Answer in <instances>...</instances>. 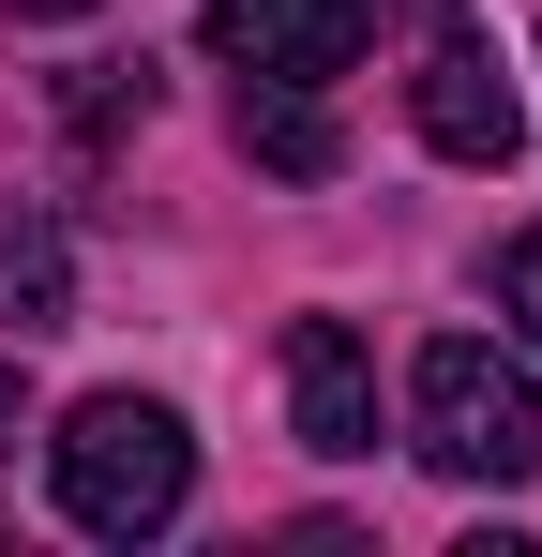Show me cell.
Here are the masks:
<instances>
[{
  "label": "cell",
  "instance_id": "cell-8",
  "mask_svg": "<svg viewBox=\"0 0 542 557\" xmlns=\"http://www.w3.org/2000/svg\"><path fill=\"white\" fill-rule=\"evenodd\" d=\"M61 121H76V136H121V121H151V61H90L76 91H61Z\"/></svg>",
  "mask_w": 542,
  "mask_h": 557
},
{
  "label": "cell",
  "instance_id": "cell-7",
  "mask_svg": "<svg viewBox=\"0 0 542 557\" xmlns=\"http://www.w3.org/2000/svg\"><path fill=\"white\" fill-rule=\"evenodd\" d=\"M242 151H257V166H286V182H332V106L242 76Z\"/></svg>",
  "mask_w": 542,
  "mask_h": 557
},
{
  "label": "cell",
  "instance_id": "cell-11",
  "mask_svg": "<svg viewBox=\"0 0 542 557\" xmlns=\"http://www.w3.org/2000/svg\"><path fill=\"white\" fill-rule=\"evenodd\" d=\"M0 15H30V30H61V15H90V0H0Z\"/></svg>",
  "mask_w": 542,
  "mask_h": 557
},
{
  "label": "cell",
  "instance_id": "cell-3",
  "mask_svg": "<svg viewBox=\"0 0 542 557\" xmlns=\"http://www.w3.org/2000/svg\"><path fill=\"white\" fill-rule=\"evenodd\" d=\"M407 121H422V151H438V166H513V151H528V91L497 76V46H482V30H438V46H422Z\"/></svg>",
  "mask_w": 542,
  "mask_h": 557
},
{
  "label": "cell",
  "instance_id": "cell-10",
  "mask_svg": "<svg viewBox=\"0 0 542 557\" xmlns=\"http://www.w3.org/2000/svg\"><path fill=\"white\" fill-rule=\"evenodd\" d=\"M15 422H30V392H15V347H0V453H15Z\"/></svg>",
  "mask_w": 542,
  "mask_h": 557
},
{
  "label": "cell",
  "instance_id": "cell-6",
  "mask_svg": "<svg viewBox=\"0 0 542 557\" xmlns=\"http://www.w3.org/2000/svg\"><path fill=\"white\" fill-rule=\"evenodd\" d=\"M76 317V242L30 211V196H0V332L30 347V332H61Z\"/></svg>",
  "mask_w": 542,
  "mask_h": 557
},
{
  "label": "cell",
  "instance_id": "cell-2",
  "mask_svg": "<svg viewBox=\"0 0 542 557\" xmlns=\"http://www.w3.org/2000/svg\"><path fill=\"white\" fill-rule=\"evenodd\" d=\"M407 437H422V467H452V482H542V376L497 362L482 332H438V347L407 362Z\"/></svg>",
  "mask_w": 542,
  "mask_h": 557
},
{
  "label": "cell",
  "instance_id": "cell-5",
  "mask_svg": "<svg viewBox=\"0 0 542 557\" xmlns=\"http://www.w3.org/2000/svg\"><path fill=\"white\" fill-rule=\"evenodd\" d=\"M286 422H301V453H377V347H361L347 317H301L286 332Z\"/></svg>",
  "mask_w": 542,
  "mask_h": 557
},
{
  "label": "cell",
  "instance_id": "cell-9",
  "mask_svg": "<svg viewBox=\"0 0 542 557\" xmlns=\"http://www.w3.org/2000/svg\"><path fill=\"white\" fill-rule=\"evenodd\" d=\"M497 317L542 347V226H513V242H497Z\"/></svg>",
  "mask_w": 542,
  "mask_h": 557
},
{
  "label": "cell",
  "instance_id": "cell-4",
  "mask_svg": "<svg viewBox=\"0 0 542 557\" xmlns=\"http://www.w3.org/2000/svg\"><path fill=\"white\" fill-rule=\"evenodd\" d=\"M196 30H211V61H242L271 91H332L361 61V30H377V0H211Z\"/></svg>",
  "mask_w": 542,
  "mask_h": 557
},
{
  "label": "cell",
  "instance_id": "cell-1",
  "mask_svg": "<svg viewBox=\"0 0 542 557\" xmlns=\"http://www.w3.org/2000/svg\"><path fill=\"white\" fill-rule=\"evenodd\" d=\"M46 482H61V512H76L90 543H151V528H181V497H196V437H181V407H151V392H90V407H61V437H46Z\"/></svg>",
  "mask_w": 542,
  "mask_h": 557
}]
</instances>
